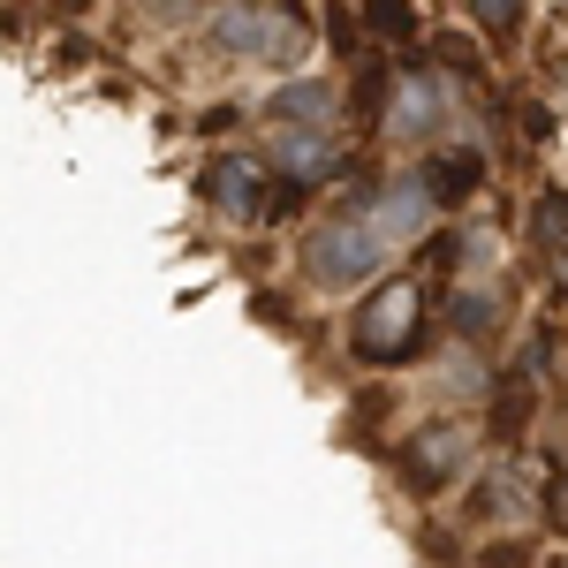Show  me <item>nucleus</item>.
Listing matches in <instances>:
<instances>
[{"instance_id":"13","label":"nucleus","mask_w":568,"mask_h":568,"mask_svg":"<svg viewBox=\"0 0 568 568\" xmlns=\"http://www.w3.org/2000/svg\"><path fill=\"white\" fill-rule=\"evenodd\" d=\"M364 23L379 39H417V8L409 0H364Z\"/></svg>"},{"instance_id":"10","label":"nucleus","mask_w":568,"mask_h":568,"mask_svg":"<svg viewBox=\"0 0 568 568\" xmlns=\"http://www.w3.org/2000/svg\"><path fill=\"white\" fill-rule=\"evenodd\" d=\"M524 425H530V372H508L500 394H493V433H500V439H524Z\"/></svg>"},{"instance_id":"12","label":"nucleus","mask_w":568,"mask_h":568,"mask_svg":"<svg viewBox=\"0 0 568 568\" xmlns=\"http://www.w3.org/2000/svg\"><path fill=\"white\" fill-rule=\"evenodd\" d=\"M524 16H530L524 0H470V23H478L485 39H500V45L524 31Z\"/></svg>"},{"instance_id":"3","label":"nucleus","mask_w":568,"mask_h":568,"mask_svg":"<svg viewBox=\"0 0 568 568\" xmlns=\"http://www.w3.org/2000/svg\"><path fill=\"white\" fill-rule=\"evenodd\" d=\"M213 45L220 53H243V61H265V69H296L304 61V16L296 8H273V0H227L213 16Z\"/></svg>"},{"instance_id":"5","label":"nucleus","mask_w":568,"mask_h":568,"mask_svg":"<svg viewBox=\"0 0 568 568\" xmlns=\"http://www.w3.org/2000/svg\"><path fill=\"white\" fill-rule=\"evenodd\" d=\"M265 160H251V152H227V160H213L205 168V197H213V213H227V220H265V205H273V190H265Z\"/></svg>"},{"instance_id":"7","label":"nucleus","mask_w":568,"mask_h":568,"mask_svg":"<svg viewBox=\"0 0 568 568\" xmlns=\"http://www.w3.org/2000/svg\"><path fill=\"white\" fill-rule=\"evenodd\" d=\"M433 122H439L433 69H425V61H409V69H402V91H394V106H387V130L394 136H425Z\"/></svg>"},{"instance_id":"9","label":"nucleus","mask_w":568,"mask_h":568,"mask_svg":"<svg viewBox=\"0 0 568 568\" xmlns=\"http://www.w3.org/2000/svg\"><path fill=\"white\" fill-rule=\"evenodd\" d=\"M425 182H433V205H463V197H478L485 160L478 152H439L433 168H425Z\"/></svg>"},{"instance_id":"14","label":"nucleus","mask_w":568,"mask_h":568,"mask_svg":"<svg viewBox=\"0 0 568 568\" xmlns=\"http://www.w3.org/2000/svg\"><path fill=\"white\" fill-rule=\"evenodd\" d=\"M455 326L478 342L485 326H500V296H493V288H470V296H455Z\"/></svg>"},{"instance_id":"18","label":"nucleus","mask_w":568,"mask_h":568,"mask_svg":"<svg viewBox=\"0 0 568 568\" xmlns=\"http://www.w3.org/2000/svg\"><path fill=\"white\" fill-rule=\"evenodd\" d=\"M485 568H530V546H516V538H500V546L485 554Z\"/></svg>"},{"instance_id":"16","label":"nucleus","mask_w":568,"mask_h":568,"mask_svg":"<svg viewBox=\"0 0 568 568\" xmlns=\"http://www.w3.org/2000/svg\"><path fill=\"white\" fill-rule=\"evenodd\" d=\"M433 53H439V69H447V77H478V45H470V39H439Z\"/></svg>"},{"instance_id":"6","label":"nucleus","mask_w":568,"mask_h":568,"mask_svg":"<svg viewBox=\"0 0 568 568\" xmlns=\"http://www.w3.org/2000/svg\"><path fill=\"white\" fill-rule=\"evenodd\" d=\"M364 205H372L379 227H387V243L402 251V243H417L425 220H433V182H425V175H394L387 190H364Z\"/></svg>"},{"instance_id":"4","label":"nucleus","mask_w":568,"mask_h":568,"mask_svg":"<svg viewBox=\"0 0 568 568\" xmlns=\"http://www.w3.org/2000/svg\"><path fill=\"white\" fill-rule=\"evenodd\" d=\"M478 455V425H463V417H439L425 433L402 439V455H394V470L409 493H447V485L463 478V463Z\"/></svg>"},{"instance_id":"20","label":"nucleus","mask_w":568,"mask_h":568,"mask_svg":"<svg viewBox=\"0 0 568 568\" xmlns=\"http://www.w3.org/2000/svg\"><path fill=\"white\" fill-rule=\"evenodd\" d=\"M53 8H61V16H84V8H91V0H53Z\"/></svg>"},{"instance_id":"11","label":"nucleus","mask_w":568,"mask_h":568,"mask_svg":"<svg viewBox=\"0 0 568 568\" xmlns=\"http://www.w3.org/2000/svg\"><path fill=\"white\" fill-rule=\"evenodd\" d=\"M530 235H538V251H546V258H561V251H568V190L538 197V213H530Z\"/></svg>"},{"instance_id":"2","label":"nucleus","mask_w":568,"mask_h":568,"mask_svg":"<svg viewBox=\"0 0 568 568\" xmlns=\"http://www.w3.org/2000/svg\"><path fill=\"white\" fill-rule=\"evenodd\" d=\"M417 342H425V288L417 281H387V288H372V304H356V318H349L356 364L394 372V364L417 356Z\"/></svg>"},{"instance_id":"19","label":"nucleus","mask_w":568,"mask_h":568,"mask_svg":"<svg viewBox=\"0 0 568 568\" xmlns=\"http://www.w3.org/2000/svg\"><path fill=\"white\" fill-rule=\"evenodd\" d=\"M554 288H568V251H561V258H554Z\"/></svg>"},{"instance_id":"21","label":"nucleus","mask_w":568,"mask_h":568,"mask_svg":"<svg viewBox=\"0 0 568 568\" xmlns=\"http://www.w3.org/2000/svg\"><path fill=\"white\" fill-rule=\"evenodd\" d=\"M546 568H568V561H546Z\"/></svg>"},{"instance_id":"15","label":"nucleus","mask_w":568,"mask_h":568,"mask_svg":"<svg viewBox=\"0 0 568 568\" xmlns=\"http://www.w3.org/2000/svg\"><path fill=\"white\" fill-rule=\"evenodd\" d=\"M516 470H493V478H485V493H478V508L485 516H516V508H524V493H516Z\"/></svg>"},{"instance_id":"17","label":"nucleus","mask_w":568,"mask_h":568,"mask_svg":"<svg viewBox=\"0 0 568 568\" xmlns=\"http://www.w3.org/2000/svg\"><path fill=\"white\" fill-rule=\"evenodd\" d=\"M546 524H554V530L568 538V470H561L554 485H546Z\"/></svg>"},{"instance_id":"8","label":"nucleus","mask_w":568,"mask_h":568,"mask_svg":"<svg viewBox=\"0 0 568 568\" xmlns=\"http://www.w3.org/2000/svg\"><path fill=\"white\" fill-rule=\"evenodd\" d=\"M265 122H273V130H334V91H326V84H288V91H273Z\"/></svg>"},{"instance_id":"1","label":"nucleus","mask_w":568,"mask_h":568,"mask_svg":"<svg viewBox=\"0 0 568 568\" xmlns=\"http://www.w3.org/2000/svg\"><path fill=\"white\" fill-rule=\"evenodd\" d=\"M387 258H394V243H387V227L372 220L364 197H356L349 213H334L326 227H311V243H304L311 288H364Z\"/></svg>"}]
</instances>
